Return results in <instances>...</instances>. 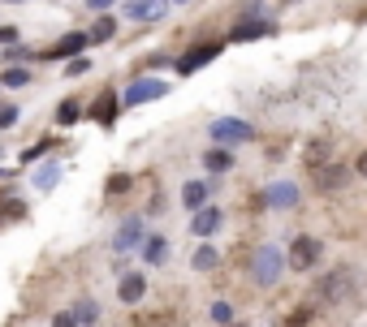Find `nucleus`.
<instances>
[{"instance_id":"1","label":"nucleus","mask_w":367,"mask_h":327,"mask_svg":"<svg viewBox=\"0 0 367 327\" xmlns=\"http://www.w3.org/2000/svg\"><path fill=\"white\" fill-rule=\"evenodd\" d=\"M354 284H359V275L354 267H333L324 275H315V284H311V301H320V306H341V301H350L354 297Z\"/></svg>"},{"instance_id":"2","label":"nucleus","mask_w":367,"mask_h":327,"mask_svg":"<svg viewBox=\"0 0 367 327\" xmlns=\"http://www.w3.org/2000/svg\"><path fill=\"white\" fill-rule=\"evenodd\" d=\"M285 250H277V245H259L255 250V259H251V280L255 284H264V289H273L281 275H285Z\"/></svg>"},{"instance_id":"3","label":"nucleus","mask_w":367,"mask_h":327,"mask_svg":"<svg viewBox=\"0 0 367 327\" xmlns=\"http://www.w3.org/2000/svg\"><path fill=\"white\" fill-rule=\"evenodd\" d=\"M208 134H212V142H220V146H229V142H251V138H255V130H251L247 121H238V116H220V121H212Z\"/></svg>"},{"instance_id":"4","label":"nucleus","mask_w":367,"mask_h":327,"mask_svg":"<svg viewBox=\"0 0 367 327\" xmlns=\"http://www.w3.org/2000/svg\"><path fill=\"white\" fill-rule=\"evenodd\" d=\"M285 263H289V271H311L315 263H320V241L315 237H294Z\"/></svg>"},{"instance_id":"5","label":"nucleus","mask_w":367,"mask_h":327,"mask_svg":"<svg viewBox=\"0 0 367 327\" xmlns=\"http://www.w3.org/2000/svg\"><path fill=\"white\" fill-rule=\"evenodd\" d=\"M160 95H168V86H164L160 78H134L130 91L121 95V104H126V108H138V104H152V99H160Z\"/></svg>"},{"instance_id":"6","label":"nucleus","mask_w":367,"mask_h":327,"mask_svg":"<svg viewBox=\"0 0 367 327\" xmlns=\"http://www.w3.org/2000/svg\"><path fill=\"white\" fill-rule=\"evenodd\" d=\"M350 181V168L346 164H320V168H311V185L315 190H320V194H333V190H341V185H346Z\"/></svg>"},{"instance_id":"7","label":"nucleus","mask_w":367,"mask_h":327,"mask_svg":"<svg viewBox=\"0 0 367 327\" xmlns=\"http://www.w3.org/2000/svg\"><path fill=\"white\" fill-rule=\"evenodd\" d=\"M273 17H238V26L229 31L233 43H251V39H264V35H273Z\"/></svg>"},{"instance_id":"8","label":"nucleus","mask_w":367,"mask_h":327,"mask_svg":"<svg viewBox=\"0 0 367 327\" xmlns=\"http://www.w3.org/2000/svg\"><path fill=\"white\" fill-rule=\"evenodd\" d=\"M264 198H268V207L289 211V207H298V185H294V181H273L264 190Z\"/></svg>"},{"instance_id":"9","label":"nucleus","mask_w":367,"mask_h":327,"mask_svg":"<svg viewBox=\"0 0 367 327\" xmlns=\"http://www.w3.org/2000/svg\"><path fill=\"white\" fill-rule=\"evenodd\" d=\"M220 56V43H208V47H190V52L178 61V73H194V69H203Z\"/></svg>"},{"instance_id":"10","label":"nucleus","mask_w":367,"mask_h":327,"mask_svg":"<svg viewBox=\"0 0 367 327\" xmlns=\"http://www.w3.org/2000/svg\"><path fill=\"white\" fill-rule=\"evenodd\" d=\"M117 297L126 301V306H138V301L147 297V280L138 271H130V275H121V284H117Z\"/></svg>"},{"instance_id":"11","label":"nucleus","mask_w":367,"mask_h":327,"mask_svg":"<svg viewBox=\"0 0 367 327\" xmlns=\"http://www.w3.org/2000/svg\"><path fill=\"white\" fill-rule=\"evenodd\" d=\"M138 237H143V220H138V215L121 220V229H117V237H113V250H130V245H138Z\"/></svg>"},{"instance_id":"12","label":"nucleus","mask_w":367,"mask_h":327,"mask_svg":"<svg viewBox=\"0 0 367 327\" xmlns=\"http://www.w3.org/2000/svg\"><path fill=\"white\" fill-rule=\"evenodd\" d=\"M117 108H121V104L113 99V91H104V95H100V99L91 104V116L100 121V125H113V121H117Z\"/></svg>"},{"instance_id":"13","label":"nucleus","mask_w":367,"mask_h":327,"mask_svg":"<svg viewBox=\"0 0 367 327\" xmlns=\"http://www.w3.org/2000/svg\"><path fill=\"white\" fill-rule=\"evenodd\" d=\"M182 203H186L190 211H203V203H208V185H203V181H186V185H182Z\"/></svg>"},{"instance_id":"14","label":"nucleus","mask_w":367,"mask_h":327,"mask_svg":"<svg viewBox=\"0 0 367 327\" xmlns=\"http://www.w3.org/2000/svg\"><path fill=\"white\" fill-rule=\"evenodd\" d=\"M160 13H164V0H134V5H130L134 22H156Z\"/></svg>"},{"instance_id":"15","label":"nucleus","mask_w":367,"mask_h":327,"mask_svg":"<svg viewBox=\"0 0 367 327\" xmlns=\"http://www.w3.org/2000/svg\"><path fill=\"white\" fill-rule=\"evenodd\" d=\"M216 229H220V211H216V207H208V211H199V215H194V229H190V233L208 237V233H216Z\"/></svg>"},{"instance_id":"16","label":"nucleus","mask_w":367,"mask_h":327,"mask_svg":"<svg viewBox=\"0 0 367 327\" xmlns=\"http://www.w3.org/2000/svg\"><path fill=\"white\" fill-rule=\"evenodd\" d=\"M329 142L320 138V142H307V151H303V160H307V168H320V164H329Z\"/></svg>"},{"instance_id":"17","label":"nucleus","mask_w":367,"mask_h":327,"mask_svg":"<svg viewBox=\"0 0 367 327\" xmlns=\"http://www.w3.org/2000/svg\"><path fill=\"white\" fill-rule=\"evenodd\" d=\"M164 254H168V241H164V237H147V245H143V259L152 263V267H160V263H164Z\"/></svg>"},{"instance_id":"18","label":"nucleus","mask_w":367,"mask_h":327,"mask_svg":"<svg viewBox=\"0 0 367 327\" xmlns=\"http://www.w3.org/2000/svg\"><path fill=\"white\" fill-rule=\"evenodd\" d=\"M57 177H61V164H57V160H52V164H43V168L35 172V190H52Z\"/></svg>"},{"instance_id":"19","label":"nucleus","mask_w":367,"mask_h":327,"mask_svg":"<svg viewBox=\"0 0 367 327\" xmlns=\"http://www.w3.org/2000/svg\"><path fill=\"white\" fill-rule=\"evenodd\" d=\"M203 164H208V172H229L233 168V160H229V151H208V155H203Z\"/></svg>"},{"instance_id":"20","label":"nucleus","mask_w":367,"mask_h":327,"mask_svg":"<svg viewBox=\"0 0 367 327\" xmlns=\"http://www.w3.org/2000/svg\"><path fill=\"white\" fill-rule=\"evenodd\" d=\"M87 39H91V35H65V39L57 43V56H69V52H82V47H87Z\"/></svg>"},{"instance_id":"21","label":"nucleus","mask_w":367,"mask_h":327,"mask_svg":"<svg viewBox=\"0 0 367 327\" xmlns=\"http://www.w3.org/2000/svg\"><path fill=\"white\" fill-rule=\"evenodd\" d=\"M216 263H220V254H216V250H212V245H203V250H199V254H194V271H212Z\"/></svg>"},{"instance_id":"22","label":"nucleus","mask_w":367,"mask_h":327,"mask_svg":"<svg viewBox=\"0 0 367 327\" xmlns=\"http://www.w3.org/2000/svg\"><path fill=\"white\" fill-rule=\"evenodd\" d=\"M113 35H117V22H113V17H100V22H95V31H91L95 43H104V39H113Z\"/></svg>"},{"instance_id":"23","label":"nucleus","mask_w":367,"mask_h":327,"mask_svg":"<svg viewBox=\"0 0 367 327\" xmlns=\"http://www.w3.org/2000/svg\"><path fill=\"white\" fill-rule=\"evenodd\" d=\"M78 116H82V108L73 104V99H65V104L57 108V121H61V125H73V121H78Z\"/></svg>"},{"instance_id":"24","label":"nucleus","mask_w":367,"mask_h":327,"mask_svg":"<svg viewBox=\"0 0 367 327\" xmlns=\"http://www.w3.org/2000/svg\"><path fill=\"white\" fill-rule=\"evenodd\" d=\"M31 82V73L27 69H9V73H0V86H27Z\"/></svg>"},{"instance_id":"25","label":"nucleus","mask_w":367,"mask_h":327,"mask_svg":"<svg viewBox=\"0 0 367 327\" xmlns=\"http://www.w3.org/2000/svg\"><path fill=\"white\" fill-rule=\"evenodd\" d=\"M212 319H216V323H229V319H233V306H229V301H216V306H212Z\"/></svg>"},{"instance_id":"26","label":"nucleus","mask_w":367,"mask_h":327,"mask_svg":"<svg viewBox=\"0 0 367 327\" xmlns=\"http://www.w3.org/2000/svg\"><path fill=\"white\" fill-rule=\"evenodd\" d=\"M130 190V177H126V172H121V177H113L108 181V194H126Z\"/></svg>"},{"instance_id":"27","label":"nucleus","mask_w":367,"mask_h":327,"mask_svg":"<svg viewBox=\"0 0 367 327\" xmlns=\"http://www.w3.org/2000/svg\"><path fill=\"white\" fill-rule=\"evenodd\" d=\"M87 69H91V61H87V56H73V61L65 65V73H87Z\"/></svg>"},{"instance_id":"28","label":"nucleus","mask_w":367,"mask_h":327,"mask_svg":"<svg viewBox=\"0 0 367 327\" xmlns=\"http://www.w3.org/2000/svg\"><path fill=\"white\" fill-rule=\"evenodd\" d=\"M52 327H78V314H57Z\"/></svg>"},{"instance_id":"29","label":"nucleus","mask_w":367,"mask_h":327,"mask_svg":"<svg viewBox=\"0 0 367 327\" xmlns=\"http://www.w3.org/2000/svg\"><path fill=\"white\" fill-rule=\"evenodd\" d=\"M78 319H82V323H91V319H95V306H91V301H82V306H78Z\"/></svg>"},{"instance_id":"30","label":"nucleus","mask_w":367,"mask_h":327,"mask_svg":"<svg viewBox=\"0 0 367 327\" xmlns=\"http://www.w3.org/2000/svg\"><path fill=\"white\" fill-rule=\"evenodd\" d=\"M17 121V108H0V125H13Z\"/></svg>"},{"instance_id":"31","label":"nucleus","mask_w":367,"mask_h":327,"mask_svg":"<svg viewBox=\"0 0 367 327\" xmlns=\"http://www.w3.org/2000/svg\"><path fill=\"white\" fill-rule=\"evenodd\" d=\"M13 35H17V31H13V26H0V43H9V39H13Z\"/></svg>"},{"instance_id":"32","label":"nucleus","mask_w":367,"mask_h":327,"mask_svg":"<svg viewBox=\"0 0 367 327\" xmlns=\"http://www.w3.org/2000/svg\"><path fill=\"white\" fill-rule=\"evenodd\" d=\"M87 5H91V9H108V5H113V0H87Z\"/></svg>"},{"instance_id":"33","label":"nucleus","mask_w":367,"mask_h":327,"mask_svg":"<svg viewBox=\"0 0 367 327\" xmlns=\"http://www.w3.org/2000/svg\"><path fill=\"white\" fill-rule=\"evenodd\" d=\"M359 172H363V177H367V151H363V155H359Z\"/></svg>"},{"instance_id":"34","label":"nucleus","mask_w":367,"mask_h":327,"mask_svg":"<svg viewBox=\"0 0 367 327\" xmlns=\"http://www.w3.org/2000/svg\"><path fill=\"white\" fill-rule=\"evenodd\" d=\"M285 5H303V0H285Z\"/></svg>"},{"instance_id":"35","label":"nucleus","mask_w":367,"mask_h":327,"mask_svg":"<svg viewBox=\"0 0 367 327\" xmlns=\"http://www.w3.org/2000/svg\"><path fill=\"white\" fill-rule=\"evenodd\" d=\"M178 5H182V0H178Z\"/></svg>"}]
</instances>
